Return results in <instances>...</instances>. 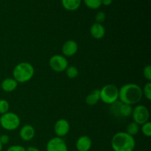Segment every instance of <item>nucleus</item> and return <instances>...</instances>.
<instances>
[{"label":"nucleus","mask_w":151,"mask_h":151,"mask_svg":"<svg viewBox=\"0 0 151 151\" xmlns=\"http://www.w3.org/2000/svg\"><path fill=\"white\" fill-rule=\"evenodd\" d=\"M142 97V89L137 84L127 83L119 89V99L120 102L130 106L138 103Z\"/></svg>","instance_id":"1"},{"label":"nucleus","mask_w":151,"mask_h":151,"mask_svg":"<svg viewBox=\"0 0 151 151\" xmlns=\"http://www.w3.org/2000/svg\"><path fill=\"white\" fill-rule=\"evenodd\" d=\"M111 147L114 151H134L136 147L134 137L126 132H118L112 137Z\"/></svg>","instance_id":"2"},{"label":"nucleus","mask_w":151,"mask_h":151,"mask_svg":"<svg viewBox=\"0 0 151 151\" xmlns=\"http://www.w3.org/2000/svg\"><path fill=\"white\" fill-rule=\"evenodd\" d=\"M34 73V67L31 63L22 62L15 66L13 71V76L18 83H24L32 79Z\"/></svg>","instance_id":"3"},{"label":"nucleus","mask_w":151,"mask_h":151,"mask_svg":"<svg viewBox=\"0 0 151 151\" xmlns=\"http://www.w3.org/2000/svg\"><path fill=\"white\" fill-rule=\"evenodd\" d=\"M100 97L106 104H113L119 99V89L113 84H107L100 90Z\"/></svg>","instance_id":"4"},{"label":"nucleus","mask_w":151,"mask_h":151,"mask_svg":"<svg viewBox=\"0 0 151 151\" xmlns=\"http://www.w3.org/2000/svg\"><path fill=\"white\" fill-rule=\"evenodd\" d=\"M20 118L16 114L7 112L0 117V125L6 131H12L17 129L20 125Z\"/></svg>","instance_id":"5"},{"label":"nucleus","mask_w":151,"mask_h":151,"mask_svg":"<svg viewBox=\"0 0 151 151\" xmlns=\"http://www.w3.org/2000/svg\"><path fill=\"white\" fill-rule=\"evenodd\" d=\"M110 111L114 116L117 117L126 118L131 116L133 111L132 106L122 102H115L111 104Z\"/></svg>","instance_id":"6"},{"label":"nucleus","mask_w":151,"mask_h":151,"mask_svg":"<svg viewBox=\"0 0 151 151\" xmlns=\"http://www.w3.org/2000/svg\"><path fill=\"white\" fill-rule=\"evenodd\" d=\"M131 116L134 122L138 124L139 125H142L145 122H148L150 113L147 107L143 105H139V106H137L133 109Z\"/></svg>","instance_id":"7"},{"label":"nucleus","mask_w":151,"mask_h":151,"mask_svg":"<svg viewBox=\"0 0 151 151\" xmlns=\"http://www.w3.org/2000/svg\"><path fill=\"white\" fill-rule=\"evenodd\" d=\"M49 65L54 72H62L68 67V60L64 56L55 55L49 60Z\"/></svg>","instance_id":"8"},{"label":"nucleus","mask_w":151,"mask_h":151,"mask_svg":"<svg viewBox=\"0 0 151 151\" xmlns=\"http://www.w3.org/2000/svg\"><path fill=\"white\" fill-rule=\"evenodd\" d=\"M47 151H68V147L64 140L60 137H54L48 141Z\"/></svg>","instance_id":"9"},{"label":"nucleus","mask_w":151,"mask_h":151,"mask_svg":"<svg viewBox=\"0 0 151 151\" xmlns=\"http://www.w3.org/2000/svg\"><path fill=\"white\" fill-rule=\"evenodd\" d=\"M70 130L69 122L65 119H60L55 122L54 125V131L58 137H65Z\"/></svg>","instance_id":"10"},{"label":"nucleus","mask_w":151,"mask_h":151,"mask_svg":"<svg viewBox=\"0 0 151 151\" xmlns=\"http://www.w3.org/2000/svg\"><path fill=\"white\" fill-rule=\"evenodd\" d=\"M78 50V45L74 40H68L62 47V52L65 56L71 57L75 55Z\"/></svg>","instance_id":"11"},{"label":"nucleus","mask_w":151,"mask_h":151,"mask_svg":"<svg viewBox=\"0 0 151 151\" xmlns=\"http://www.w3.org/2000/svg\"><path fill=\"white\" fill-rule=\"evenodd\" d=\"M35 129L30 125H25L19 131V137L22 140L29 142L35 137Z\"/></svg>","instance_id":"12"},{"label":"nucleus","mask_w":151,"mask_h":151,"mask_svg":"<svg viewBox=\"0 0 151 151\" xmlns=\"http://www.w3.org/2000/svg\"><path fill=\"white\" fill-rule=\"evenodd\" d=\"M75 146L78 151H88L92 146V142L87 136H82L78 139Z\"/></svg>","instance_id":"13"},{"label":"nucleus","mask_w":151,"mask_h":151,"mask_svg":"<svg viewBox=\"0 0 151 151\" xmlns=\"http://www.w3.org/2000/svg\"><path fill=\"white\" fill-rule=\"evenodd\" d=\"M90 33L95 39H101L105 36L106 29L102 24L94 23L90 27Z\"/></svg>","instance_id":"14"},{"label":"nucleus","mask_w":151,"mask_h":151,"mask_svg":"<svg viewBox=\"0 0 151 151\" xmlns=\"http://www.w3.org/2000/svg\"><path fill=\"white\" fill-rule=\"evenodd\" d=\"M18 86V83L14 78H7L3 80L1 83V88L5 92L13 91Z\"/></svg>","instance_id":"15"},{"label":"nucleus","mask_w":151,"mask_h":151,"mask_svg":"<svg viewBox=\"0 0 151 151\" xmlns=\"http://www.w3.org/2000/svg\"><path fill=\"white\" fill-rule=\"evenodd\" d=\"M62 5L69 11H75L81 6V0H61Z\"/></svg>","instance_id":"16"},{"label":"nucleus","mask_w":151,"mask_h":151,"mask_svg":"<svg viewBox=\"0 0 151 151\" xmlns=\"http://www.w3.org/2000/svg\"><path fill=\"white\" fill-rule=\"evenodd\" d=\"M100 100V89H94V91H91L89 94L86 98V103L87 105L90 106H94L98 103L99 100Z\"/></svg>","instance_id":"17"},{"label":"nucleus","mask_w":151,"mask_h":151,"mask_svg":"<svg viewBox=\"0 0 151 151\" xmlns=\"http://www.w3.org/2000/svg\"><path fill=\"white\" fill-rule=\"evenodd\" d=\"M139 131V125L134 122H130L126 128V133L132 137L137 135Z\"/></svg>","instance_id":"18"},{"label":"nucleus","mask_w":151,"mask_h":151,"mask_svg":"<svg viewBox=\"0 0 151 151\" xmlns=\"http://www.w3.org/2000/svg\"><path fill=\"white\" fill-rule=\"evenodd\" d=\"M65 71H66V74L68 78H71V79H74V78H77L78 74H79L78 69L74 66H68Z\"/></svg>","instance_id":"19"},{"label":"nucleus","mask_w":151,"mask_h":151,"mask_svg":"<svg viewBox=\"0 0 151 151\" xmlns=\"http://www.w3.org/2000/svg\"><path fill=\"white\" fill-rule=\"evenodd\" d=\"M86 5L91 9L99 8L102 5V0H83Z\"/></svg>","instance_id":"20"},{"label":"nucleus","mask_w":151,"mask_h":151,"mask_svg":"<svg viewBox=\"0 0 151 151\" xmlns=\"http://www.w3.org/2000/svg\"><path fill=\"white\" fill-rule=\"evenodd\" d=\"M9 109H10V104L8 101L4 99H1L0 100V114L2 115L7 113L9 111Z\"/></svg>","instance_id":"21"},{"label":"nucleus","mask_w":151,"mask_h":151,"mask_svg":"<svg viewBox=\"0 0 151 151\" xmlns=\"http://www.w3.org/2000/svg\"><path fill=\"white\" fill-rule=\"evenodd\" d=\"M142 131L145 137H150L151 136V123L150 122H147L143 124L142 127Z\"/></svg>","instance_id":"22"},{"label":"nucleus","mask_w":151,"mask_h":151,"mask_svg":"<svg viewBox=\"0 0 151 151\" xmlns=\"http://www.w3.org/2000/svg\"><path fill=\"white\" fill-rule=\"evenodd\" d=\"M143 95L145 96L146 98L148 100H151V83L150 82H147L142 89Z\"/></svg>","instance_id":"23"},{"label":"nucleus","mask_w":151,"mask_h":151,"mask_svg":"<svg viewBox=\"0 0 151 151\" xmlns=\"http://www.w3.org/2000/svg\"><path fill=\"white\" fill-rule=\"evenodd\" d=\"M143 75L145 78L150 82L151 81V66L150 65H147L143 69Z\"/></svg>","instance_id":"24"},{"label":"nucleus","mask_w":151,"mask_h":151,"mask_svg":"<svg viewBox=\"0 0 151 151\" xmlns=\"http://www.w3.org/2000/svg\"><path fill=\"white\" fill-rule=\"evenodd\" d=\"M105 19H106V14H105L104 12L100 11L98 13H97V14L95 15L96 23H103L105 21Z\"/></svg>","instance_id":"25"},{"label":"nucleus","mask_w":151,"mask_h":151,"mask_svg":"<svg viewBox=\"0 0 151 151\" xmlns=\"http://www.w3.org/2000/svg\"><path fill=\"white\" fill-rule=\"evenodd\" d=\"M6 151H26V148L22 145H12L9 147Z\"/></svg>","instance_id":"26"},{"label":"nucleus","mask_w":151,"mask_h":151,"mask_svg":"<svg viewBox=\"0 0 151 151\" xmlns=\"http://www.w3.org/2000/svg\"><path fill=\"white\" fill-rule=\"evenodd\" d=\"M9 141H10V137H9V136L6 135V134H3V135H1L0 137V143L2 145H7L9 142Z\"/></svg>","instance_id":"27"},{"label":"nucleus","mask_w":151,"mask_h":151,"mask_svg":"<svg viewBox=\"0 0 151 151\" xmlns=\"http://www.w3.org/2000/svg\"><path fill=\"white\" fill-rule=\"evenodd\" d=\"M112 3V0H102V4L105 6L110 5Z\"/></svg>","instance_id":"28"},{"label":"nucleus","mask_w":151,"mask_h":151,"mask_svg":"<svg viewBox=\"0 0 151 151\" xmlns=\"http://www.w3.org/2000/svg\"><path fill=\"white\" fill-rule=\"evenodd\" d=\"M26 151H41L38 148H37L36 147H33V146H30V147H27L26 149Z\"/></svg>","instance_id":"29"},{"label":"nucleus","mask_w":151,"mask_h":151,"mask_svg":"<svg viewBox=\"0 0 151 151\" xmlns=\"http://www.w3.org/2000/svg\"><path fill=\"white\" fill-rule=\"evenodd\" d=\"M2 145L1 144V143H0V151H1V150H2Z\"/></svg>","instance_id":"30"}]
</instances>
